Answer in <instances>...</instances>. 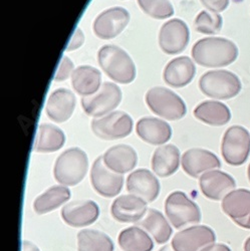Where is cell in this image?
Listing matches in <instances>:
<instances>
[{
	"label": "cell",
	"instance_id": "cell-1",
	"mask_svg": "<svg viewBox=\"0 0 250 251\" xmlns=\"http://www.w3.org/2000/svg\"><path fill=\"white\" fill-rule=\"evenodd\" d=\"M192 57L204 68H223L233 64L239 55L237 46L224 37H205L192 48Z\"/></svg>",
	"mask_w": 250,
	"mask_h": 251
},
{
	"label": "cell",
	"instance_id": "cell-2",
	"mask_svg": "<svg viewBox=\"0 0 250 251\" xmlns=\"http://www.w3.org/2000/svg\"><path fill=\"white\" fill-rule=\"evenodd\" d=\"M98 61L102 71L116 82L128 85L136 77L137 71L133 59L117 46L108 45L100 48Z\"/></svg>",
	"mask_w": 250,
	"mask_h": 251
},
{
	"label": "cell",
	"instance_id": "cell-3",
	"mask_svg": "<svg viewBox=\"0 0 250 251\" xmlns=\"http://www.w3.org/2000/svg\"><path fill=\"white\" fill-rule=\"evenodd\" d=\"M89 170V159L79 148H71L61 153L54 164L53 176L59 185L75 186L86 177Z\"/></svg>",
	"mask_w": 250,
	"mask_h": 251
},
{
	"label": "cell",
	"instance_id": "cell-4",
	"mask_svg": "<svg viewBox=\"0 0 250 251\" xmlns=\"http://www.w3.org/2000/svg\"><path fill=\"white\" fill-rule=\"evenodd\" d=\"M199 89L211 99L230 100L241 92L242 83L240 78L230 71H210L200 77Z\"/></svg>",
	"mask_w": 250,
	"mask_h": 251
},
{
	"label": "cell",
	"instance_id": "cell-5",
	"mask_svg": "<svg viewBox=\"0 0 250 251\" xmlns=\"http://www.w3.org/2000/svg\"><path fill=\"white\" fill-rule=\"evenodd\" d=\"M165 213L176 229L198 224L202 217L199 206L182 191H174L167 197Z\"/></svg>",
	"mask_w": 250,
	"mask_h": 251
},
{
	"label": "cell",
	"instance_id": "cell-6",
	"mask_svg": "<svg viewBox=\"0 0 250 251\" xmlns=\"http://www.w3.org/2000/svg\"><path fill=\"white\" fill-rule=\"evenodd\" d=\"M145 100L154 114L166 120L177 121L187 113L184 100L176 93L163 87L150 89L146 93Z\"/></svg>",
	"mask_w": 250,
	"mask_h": 251
},
{
	"label": "cell",
	"instance_id": "cell-7",
	"mask_svg": "<svg viewBox=\"0 0 250 251\" xmlns=\"http://www.w3.org/2000/svg\"><path fill=\"white\" fill-rule=\"evenodd\" d=\"M221 154L230 166L243 165L250 155V134L242 126H231L222 138Z\"/></svg>",
	"mask_w": 250,
	"mask_h": 251
},
{
	"label": "cell",
	"instance_id": "cell-8",
	"mask_svg": "<svg viewBox=\"0 0 250 251\" xmlns=\"http://www.w3.org/2000/svg\"><path fill=\"white\" fill-rule=\"evenodd\" d=\"M122 100V91L114 82H103L100 90L89 97H82L81 108L95 119L112 113Z\"/></svg>",
	"mask_w": 250,
	"mask_h": 251
},
{
	"label": "cell",
	"instance_id": "cell-9",
	"mask_svg": "<svg viewBox=\"0 0 250 251\" xmlns=\"http://www.w3.org/2000/svg\"><path fill=\"white\" fill-rule=\"evenodd\" d=\"M92 131L105 141L118 140L129 136L133 131V119L125 112H112L92 121Z\"/></svg>",
	"mask_w": 250,
	"mask_h": 251
},
{
	"label": "cell",
	"instance_id": "cell-10",
	"mask_svg": "<svg viewBox=\"0 0 250 251\" xmlns=\"http://www.w3.org/2000/svg\"><path fill=\"white\" fill-rule=\"evenodd\" d=\"M91 183L95 191L105 198H114L119 195L124 187V177L106 166L102 156L98 157L91 170Z\"/></svg>",
	"mask_w": 250,
	"mask_h": 251
},
{
	"label": "cell",
	"instance_id": "cell-11",
	"mask_svg": "<svg viewBox=\"0 0 250 251\" xmlns=\"http://www.w3.org/2000/svg\"><path fill=\"white\" fill-rule=\"evenodd\" d=\"M216 241V234L206 225H193L179 231L172 239L175 251H200Z\"/></svg>",
	"mask_w": 250,
	"mask_h": 251
},
{
	"label": "cell",
	"instance_id": "cell-12",
	"mask_svg": "<svg viewBox=\"0 0 250 251\" xmlns=\"http://www.w3.org/2000/svg\"><path fill=\"white\" fill-rule=\"evenodd\" d=\"M190 40L189 27L181 19H171L164 24L159 32V46L167 54L182 52Z\"/></svg>",
	"mask_w": 250,
	"mask_h": 251
},
{
	"label": "cell",
	"instance_id": "cell-13",
	"mask_svg": "<svg viewBox=\"0 0 250 251\" xmlns=\"http://www.w3.org/2000/svg\"><path fill=\"white\" fill-rule=\"evenodd\" d=\"M130 22V13L124 7L116 6L102 11L94 22V32L100 39L118 36Z\"/></svg>",
	"mask_w": 250,
	"mask_h": 251
},
{
	"label": "cell",
	"instance_id": "cell-14",
	"mask_svg": "<svg viewBox=\"0 0 250 251\" xmlns=\"http://www.w3.org/2000/svg\"><path fill=\"white\" fill-rule=\"evenodd\" d=\"M181 165L187 175L196 179L200 178L206 172L221 168L219 158L211 151L201 148L187 150L182 155Z\"/></svg>",
	"mask_w": 250,
	"mask_h": 251
},
{
	"label": "cell",
	"instance_id": "cell-15",
	"mask_svg": "<svg viewBox=\"0 0 250 251\" xmlns=\"http://www.w3.org/2000/svg\"><path fill=\"white\" fill-rule=\"evenodd\" d=\"M61 218L71 227H87L100 216V207L93 200H76L67 203L61 209Z\"/></svg>",
	"mask_w": 250,
	"mask_h": 251
},
{
	"label": "cell",
	"instance_id": "cell-16",
	"mask_svg": "<svg viewBox=\"0 0 250 251\" xmlns=\"http://www.w3.org/2000/svg\"><path fill=\"white\" fill-rule=\"evenodd\" d=\"M223 212L236 225L250 230V191L237 189L227 194L221 203Z\"/></svg>",
	"mask_w": 250,
	"mask_h": 251
},
{
	"label": "cell",
	"instance_id": "cell-17",
	"mask_svg": "<svg viewBox=\"0 0 250 251\" xmlns=\"http://www.w3.org/2000/svg\"><path fill=\"white\" fill-rule=\"evenodd\" d=\"M147 204L145 200L136 195H121L112 203L111 214L118 222L137 223L147 213Z\"/></svg>",
	"mask_w": 250,
	"mask_h": 251
},
{
	"label": "cell",
	"instance_id": "cell-18",
	"mask_svg": "<svg viewBox=\"0 0 250 251\" xmlns=\"http://www.w3.org/2000/svg\"><path fill=\"white\" fill-rule=\"evenodd\" d=\"M199 186L206 198L220 201L235 189L236 182L231 175L217 169L203 174L199 178Z\"/></svg>",
	"mask_w": 250,
	"mask_h": 251
},
{
	"label": "cell",
	"instance_id": "cell-19",
	"mask_svg": "<svg viewBox=\"0 0 250 251\" xmlns=\"http://www.w3.org/2000/svg\"><path fill=\"white\" fill-rule=\"evenodd\" d=\"M127 190L130 194L136 195L147 203L154 202L161 190V185L154 173L147 169L133 171L127 178Z\"/></svg>",
	"mask_w": 250,
	"mask_h": 251
},
{
	"label": "cell",
	"instance_id": "cell-20",
	"mask_svg": "<svg viewBox=\"0 0 250 251\" xmlns=\"http://www.w3.org/2000/svg\"><path fill=\"white\" fill-rule=\"evenodd\" d=\"M136 132L141 140L155 146H163L172 137L171 126L153 117L142 118L136 125Z\"/></svg>",
	"mask_w": 250,
	"mask_h": 251
},
{
	"label": "cell",
	"instance_id": "cell-21",
	"mask_svg": "<svg viewBox=\"0 0 250 251\" xmlns=\"http://www.w3.org/2000/svg\"><path fill=\"white\" fill-rule=\"evenodd\" d=\"M196 75V67L188 56H179L168 62L163 78L172 88H183L192 81Z\"/></svg>",
	"mask_w": 250,
	"mask_h": 251
},
{
	"label": "cell",
	"instance_id": "cell-22",
	"mask_svg": "<svg viewBox=\"0 0 250 251\" xmlns=\"http://www.w3.org/2000/svg\"><path fill=\"white\" fill-rule=\"evenodd\" d=\"M75 97L67 89H57L49 98L46 106L48 117L55 123H65L74 114Z\"/></svg>",
	"mask_w": 250,
	"mask_h": 251
},
{
	"label": "cell",
	"instance_id": "cell-23",
	"mask_svg": "<svg viewBox=\"0 0 250 251\" xmlns=\"http://www.w3.org/2000/svg\"><path fill=\"white\" fill-rule=\"evenodd\" d=\"M102 160L112 171L124 175L131 172L138 162V155L129 145H117L102 155Z\"/></svg>",
	"mask_w": 250,
	"mask_h": 251
},
{
	"label": "cell",
	"instance_id": "cell-24",
	"mask_svg": "<svg viewBox=\"0 0 250 251\" xmlns=\"http://www.w3.org/2000/svg\"><path fill=\"white\" fill-rule=\"evenodd\" d=\"M152 170L161 178L175 174L180 166V151L175 145H163L158 147L152 157Z\"/></svg>",
	"mask_w": 250,
	"mask_h": 251
},
{
	"label": "cell",
	"instance_id": "cell-25",
	"mask_svg": "<svg viewBox=\"0 0 250 251\" xmlns=\"http://www.w3.org/2000/svg\"><path fill=\"white\" fill-rule=\"evenodd\" d=\"M194 117L202 123L221 127L231 120V111L225 103L218 100H205L194 109Z\"/></svg>",
	"mask_w": 250,
	"mask_h": 251
},
{
	"label": "cell",
	"instance_id": "cell-26",
	"mask_svg": "<svg viewBox=\"0 0 250 251\" xmlns=\"http://www.w3.org/2000/svg\"><path fill=\"white\" fill-rule=\"evenodd\" d=\"M138 224L141 228L146 230L158 244L168 242L173 233L169 221L159 210L154 208L148 209L147 213Z\"/></svg>",
	"mask_w": 250,
	"mask_h": 251
},
{
	"label": "cell",
	"instance_id": "cell-27",
	"mask_svg": "<svg viewBox=\"0 0 250 251\" xmlns=\"http://www.w3.org/2000/svg\"><path fill=\"white\" fill-rule=\"evenodd\" d=\"M71 196V190L67 186L54 185L35 198L32 208L38 215L48 214L67 203Z\"/></svg>",
	"mask_w": 250,
	"mask_h": 251
},
{
	"label": "cell",
	"instance_id": "cell-28",
	"mask_svg": "<svg viewBox=\"0 0 250 251\" xmlns=\"http://www.w3.org/2000/svg\"><path fill=\"white\" fill-rule=\"evenodd\" d=\"M100 72L90 66H80L72 75V85L74 90L82 97L96 94L101 87Z\"/></svg>",
	"mask_w": 250,
	"mask_h": 251
},
{
	"label": "cell",
	"instance_id": "cell-29",
	"mask_svg": "<svg viewBox=\"0 0 250 251\" xmlns=\"http://www.w3.org/2000/svg\"><path fill=\"white\" fill-rule=\"evenodd\" d=\"M66 143V135L50 124H43L38 127L35 138L33 151L36 153H53L64 147Z\"/></svg>",
	"mask_w": 250,
	"mask_h": 251
},
{
	"label": "cell",
	"instance_id": "cell-30",
	"mask_svg": "<svg viewBox=\"0 0 250 251\" xmlns=\"http://www.w3.org/2000/svg\"><path fill=\"white\" fill-rule=\"evenodd\" d=\"M118 242L124 251H152L154 248V241L151 235L139 226L122 230Z\"/></svg>",
	"mask_w": 250,
	"mask_h": 251
},
{
	"label": "cell",
	"instance_id": "cell-31",
	"mask_svg": "<svg viewBox=\"0 0 250 251\" xmlns=\"http://www.w3.org/2000/svg\"><path fill=\"white\" fill-rule=\"evenodd\" d=\"M77 251H114L109 235L95 229H82L77 233Z\"/></svg>",
	"mask_w": 250,
	"mask_h": 251
},
{
	"label": "cell",
	"instance_id": "cell-32",
	"mask_svg": "<svg viewBox=\"0 0 250 251\" xmlns=\"http://www.w3.org/2000/svg\"><path fill=\"white\" fill-rule=\"evenodd\" d=\"M223 18L219 13L202 10L196 16L194 26L196 31L203 34H216L222 29Z\"/></svg>",
	"mask_w": 250,
	"mask_h": 251
},
{
	"label": "cell",
	"instance_id": "cell-33",
	"mask_svg": "<svg viewBox=\"0 0 250 251\" xmlns=\"http://www.w3.org/2000/svg\"><path fill=\"white\" fill-rule=\"evenodd\" d=\"M141 9L155 19H165L174 15V7L169 0H137Z\"/></svg>",
	"mask_w": 250,
	"mask_h": 251
},
{
	"label": "cell",
	"instance_id": "cell-34",
	"mask_svg": "<svg viewBox=\"0 0 250 251\" xmlns=\"http://www.w3.org/2000/svg\"><path fill=\"white\" fill-rule=\"evenodd\" d=\"M74 62L72 59L66 55L62 56L60 64L58 66V69L56 71V74L53 77L55 81H62L68 79L70 76H72L75 69H74Z\"/></svg>",
	"mask_w": 250,
	"mask_h": 251
},
{
	"label": "cell",
	"instance_id": "cell-35",
	"mask_svg": "<svg viewBox=\"0 0 250 251\" xmlns=\"http://www.w3.org/2000/svg\"><path fill=\"white\" fill-rule=\"evenodd\" d=\"M200 1L208 10L216 13L224 11L230 3V0H200Z\"/></svg>",
	"mask_w": 250,
	"mask_h": 251
},
{
	"label": "cell",
	"instance_id": "cell-36",
	"mask_svg": "<svg viewBox=\"0 0 250 251\" xmlns=\"http://www.w3.org/2000/svg\"><path fill=\"white\" fill-rule=\"evenodd\" d=\"M85 43V34L80 28H76L67 47V51H73L79 49Z\"/></svg>",
	"mask_w": 250,
	"mask_h": 251
},
{
	"label": "cell",
	"instance_id": "cell-37",
	"mask_svg": "<svg viewBox=\"0 0 250 251\" xmlns=\"http://www.w3.org/2000/svg\"><path fill=\"white\" fill-rule=\"evenodd\" d=\"M200 251H231L230 247L223 243H213L209 246L203 248Z\"/></svg>",
	"mask_w": 250,
	"mask_h": 251
},
{
	"label": "cell",
	"instance_id": "cell-38",
	"mask_svg": "<svg viewBox=\"0 0 250 251\" xmlns=\"http://www.w3.org/2000/svg\"><path fill=\"white\" fill-rule=\"evenodd\" d=\"M22 250L23 251H40L39 248L32 242L30 241H23V244H22Z\"/></svg>",
	"mask_w": 250,
	"mask_h": 251
},
{
	"label": "cell",
	"instance_id": "cell-39",
	"mask_svg": "<svg viewBox=\"0 0 250 251\" xmlns=\"http://www.w3.org/2000/svg\"><path fill=\"white\" fill-rule=\"evenodd\" d=\"M159 251H175L172 247V245H165L164 247H162Z\"/></svg>",
	"mask_w": 250,
	"mask_h": 251
},
{
	"label": "cell",
	"instance_id": "cell-40",
	"mask_svg": "<svg viewBox=\"0 0 250 251\" xmlns=\"http://www.w3.org/2000/svg\"><path fill=\"white\" fill-rule=\"evenodd\" d=\"M244 251H250V237H248L244 243Z\"/></svg>",
	"mask_w": 250,
	"mask_h": 251
},
{
	"label": "cell",
	"instance_id": "cell-41",
	"mask_svg": "<svg viewBox=\"0 0 250 251\" xmlns=\"http://www.w3.org/2000/svg\"><path fill=\"white\" fill-rule=\"evenodd\" d=\"M247 175H248V179H249V183H250V164H249L248 169H247Z\"/></svg>",
	"mask_w": 250,
	"mask_h": 251
}]
</instances>
